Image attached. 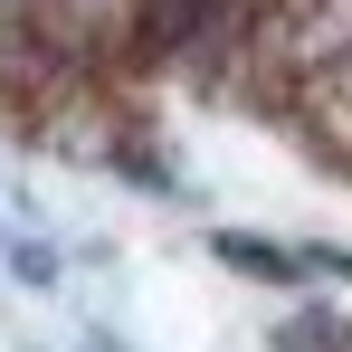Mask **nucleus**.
I'll list each match as a JSON object with an SVG mask.
<instances>
[{"label":"nucleus","mask_w":352,"mask_h":352,"mask_svg":"<svg viewBox=\"0 0 352 352\" xmlns=\"http://www.w3.org/2000/svg\"><path fill=\"white\" fill-rule=\"evenodd\" d=\"M219 257H229V267H248V276H267V286H305V276H314V257L267 248V238H219Z\"/></svg>","instance_id":"1"}]
</instances>
